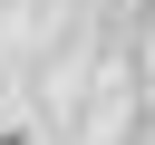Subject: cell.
Segmentation results:
<instances>
[{
    "label": "cell",
    "mask_w": 155,
    "mask_h": 145,
    "mask_svg": "<svg viewBox=\"0 0 155 145\" xmlns=\"http://www.w3.org/2000/svg\"><path fill=\"white\" fill-rule=\"evenodd\" d=\"M0 145H19V135H0Z\"/></svg>",
    "instance_id": "6da1fadb"
}]
</instances>
